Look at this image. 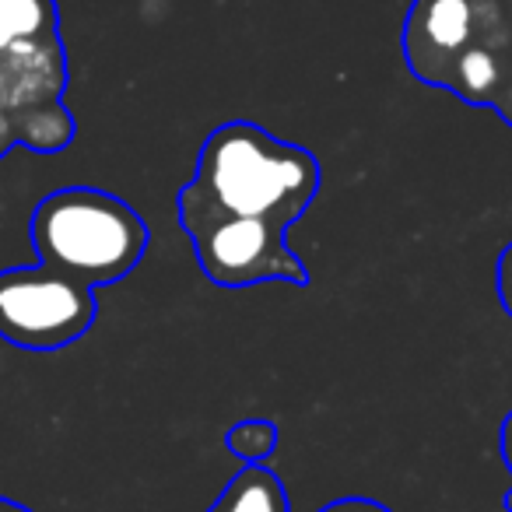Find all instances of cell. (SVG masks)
<instances>
[{"label":"cell","mask_w":512,"mask_h":512,"mask_svg":"<svg viewBox=\"0 0 512 512\" xmlns=\"http://www.w3.org/2000/svg\"><path fill=\"white\" fill-rule=\"evenodd\" d=\"M193 190L214 207L288 228L320 190V162L246 120L221 123L204 141Z\"/></svg>","instance_id":"cell-1"},{"label":"cell","mask_w":512,"mask_h":512,"mask_svg":"<svg viewBox=\"0 0 512 512\" xmlns=\"http://www.w3.org/2000/svg\"><path fill=\"white\" fill-rule=\"evenodd\" d=\"M32 242L43 267L88 288L113 285L141 264L148 225L130 204L106 190H57L32 214Z\"/></svg>","instance_id":"cell-2"},{"label":"cell","mask_w":512,"mask_h":512,"mask_svg":"<svg viewBox=\"0 0 512 512\" xmlns=\"http://www.w3.org/2000/svg\"><path fill=\"white\" fill-rule=\"evenodd\" d=\"M179 221L197 249V264L221 288H253L264 281H292L306 288L309 271L285 246L288 228L264 218H242L214 207L193 186L179 193Z\"/></svg>","instance_id":"cell-3"},{"label":"cell","mask_w":512,"mask_h":512,"mask_svg":"<svg viewBox=\"0 0 512 512\" xmlns=\"http://www.w3.org/2000/svg\"><path fill=\"white\" fill-rule=\"evenodd\" d=\"M95 313V288L50 267L0 271V337L29 351L74 344Z\"/></svg>","instance_id":"cell-4"},{"label":"cell","mask_w":512,"mask_h":512,"mask_svg":"<svg viewBox=\"0 0 512 512\" xmlns=\"http://www.w3.org/2000/svg\"><path fill=\"white\" fill-rule=\"evenodd\" d=\"M474 43L470 0H414L404 29L407 67L425 85H446L449 67Z\"/></svg>","instance_id":"cell-5"},{"label":"cell","mask_w":512,"mask_h":512,"mask_svg":"<svg viewBox=\"0 0 512 512\" xmlns=\"http://www.w3.org/2000/svg\"><path fill=\"white\" fill-rule=\"evenodd\" d=\"M67 88V57L57 32L0 50V113L18 116L60 102Z\"/></svg>","instance_id":"cell-6"},{"label":"cell","mask_w":512,"mask_h":512,"mask_svg":"<svg viewBox=\"0 0 512 512\" xmlns=\"http://www.w3.org/2000/svg\"><path fill=\"white\" fill-rule=\"evenodd\" d=\"M505 67L509 64H505L498 53H491L488 46L470 43L467 50L456 57V64L449 67L446 85L442 88L460 95V99L470 102V106H491L498 88H502V81H505Z\"/></svg>","instance_id":"cell-7"},{"label":"cell","mask_w":512,"mask_h":512,"mask_svg":"<svg viewBox=\"0 0 512 512\" xmlns=\"http://www.w3.org/2000/svg\"><path fill=\"white\" fill-rule=\"evenodd\" d=\"M207 512H292L285 484L264 463H246Z\"/></svg>","instance_id":"cell-8"},{"label":"cell","mask_w":512,"mask_h":512,"mask_svg":"<svg viewBox=\"0 0 512 512\" xmlns=\"http://www.w3.org/2000/svg\"><path fill=\"white\" fill-rule=\"evenodd\" d=\"M57 32V0H0V50Z\"/></svg>","instance_id":"cell-9"},{"label":"cell","mask_w":512,"mask_h":512,"mask_svg":"<svg viewBox=\"0 0 512 512\" xmlns=\"http://www.w3.org/2000/svg\"><path fill=\"white\" fill-rule=\"evenodd\" d=\"M11 123H15V141L32 151H60L74 137V120L60 102L11 116Z\"/></svg>","instance_id":"cell-10"},{"label":"cell","mask_w":512,"mask_h":512,"mask_svg":"<svg viewBox=\"0 0 512 512\" xmlns=\"http://www.w3.org/2000/svg\"><path fill=\"white\" fill-rule=\"evenodd\" d=\"M225 446L232 456H239V460L246 463H264L267 456L278 449V428H274V421H239L235 428H228L225 435Z\"/></svg>","instance_id":"cell-11"},{"label":"cell","mask_w":512,"mask_h":512,"mask_svg":"<svg viewBox=\"0 0 512 512\" xmlns=\"http://www.w3.org/2000/svg\"><path fill=\"white\" fill-rule=\"evenodd\" d=\"M498 299H502L505 313L512 320V242L498 256Z\"/></svg>","instance_id":"cell-12"},{"label":"cell","mask_w":512,"mask_h":512,"mask_svg":"<svg viewBox=\"0 0 512 512\" xmlns=\"http://www.w3.org/2000/svg\"><path fill=\"white\" fill-rule=\"evenodd\" d=\"M320 512H390V509L383 502H372V498H337V502H330Z\"/></svg>","instance_id":"cell-13"},{"label":"cell","mask_w":512,"mask_h":512,"mask_svg":"<svg viewBox=\"0 0 512 512\" xmlns=\"http://www.w3.org/2000/svg\"><path fill=\"white\" fill-rule=\"evenodd\" d=\"M491 106L502 113V120L512 127V64L505 67V81H502V88H498V95H495V102Z\"/></svg>","instance_id":"cell-14"},{"label":"cell","mask_w":512,"mask_h":512,"mask_svg":"<svg viewBox=\"0 0 512 512\" xmlns=\"http://www.w3.org/2000/svg\"><path fill=\"white\" fill-rule=\"evenodd\" d=\"M15 123H11V116L0 113V155H8L11 148H15Z\"/></svg>","instance_id":"cell-15"},{"label":"cell","mask_w":512,"mask_h":512,"mask_svg":"<svg viewBox=\"0 0 512 512\" xmlns=\"http://www.w3.org/2000/svg\"><path fill=\"white\" fill-rule=\"evenodd\" d=\"M502 456H505V463H509V470H512V414L505 418V425H502Z\"/></svg>","instance_id":"cell-16"},{"label":"cell","mask_w":512,"mask_h":512,"mask_svg":"<svg viewBox=\"0 0 512 512\" xmlns=\"http://www.w3.org/2000/svg\"><path fill=\"white\" fill-rule=\"evenodd\" d=\"M0 512H32V509H25V505H18V502H8V498H0Z\"/></svg>","instance_id":"cell-17"},{"label":"cell","mask_w":512,"mask_h":512,"mask_svg":"<svg viewBox=\"0 0 512 512\" xmlns=\"http://www.w3.org/2000/svg\"><path fill=\"white\" fill-rule=\"evenodd\" d=\"M505 8H509V22H512V0H505Z\"/></svg>","instance_id":"cell-18"},{"label":"cell","mask_w":512,"mask_h":512,"mask_svg":"<svg viewBox=\"0 0 512 512\" xmlns=\"http://www.w3.org/2000/svg\"><path fill=\"white\" fill-rule=\"evenodd\" d=\"M505 505H509V512H512V491H509V498H505Z\"/></svg>","instance_id":"cell-19"}]
</instances>
